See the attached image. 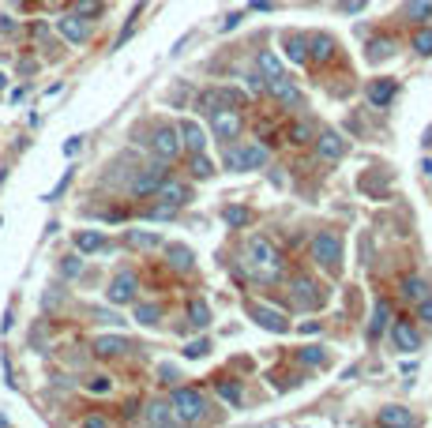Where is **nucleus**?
<instances>
[{
  "label": "nucleus",
  "mask_w": 432,
  "mask_h": 428,
  "mask_svg": "<svg viewBox=\"0 0 432 428\" xmlns=\"http://www.w3.org/2000/svg\"><path fill=\"white\" fill-rule=\"evenodd\" d=\"M244 267L259 282L282 278V256L275 252V245L267 237H248V245H244Z\"/></svg>",
  "instance_id": "obj_1"
},
{
  "label": "nucleus",
  "mask_w": 432,
  "mask_h": 428,
  "mask_svg": "<svg viewBox=\"0 0 432 428\" xmlns=\"http://www.w3.org/2000/svg\"><path fill=\"white\" fill-rule=\"evenodd\" d=\"M173 413H177V421L196 424V421H203V413H207V398H203L196 387H177L173 391Z\"/></svg>",
  "instance_id": "obj_2"
},
{
  "label": "nucleus",
  "mask_w": 432,
  "mask_h": 428,
  "mask_svg": "<svg viewBox=\"0 0 432 428\" xmlns=\"http://www.w3.org/2000/svg\"><path fill=\"white\" fill-rule=\"evenodd\" d=\"M150 150H155V158H162V162H173L181 155V131H177V124H158L155 128V136H150Z\"/></svg>",
  "instance_id": "obj_3"
},
{
  "label": "nucleus",
  "mask_w": 432,
  "mask_h": 428,
  "mask_svg": "<svg viewBox=\"0 0 432 428\" xmlns=\"http://www.w3.org/2000/svg\"><path fill=\"white\" fill-rule=\"evenodd\" d=\"M211 128H214V136H218L222 143H233L237 136H241L244 120H241V113H237L233 105H218L211 113Z\"/></svg>",
  "instance_id": "obj_4"
},
{
  "label": "nucleus",
  "mask_w": 432,
  "mask_h": 428,
  "mask_svg": "<svg viewBox=\"0 0 432 428\" xmlns=\"http://www.w3.org/2000/svg\"><path fill=\"white\" fill-rule=\"evenodd\" d=\"M312 256H316L323 267H339V259H342V237L339 233H331V229H323V233L312 237Z\"/></svg>",
  "instance_id": "obj_5"
},
{
  "label": "nucleus",
  "mask_w": 432,
  "mask_h": 428,
  "mask_svg": "<svg viewBox=\"0 0 432 428\" xmlns=\"http://www.w3.org/2000/svg\"><path fill=\"white\" fill-rule=\"evenodd\" d=\"M289 297H294L301 309H320V304H323V290H316V282L305 278V274H297V278L289 282Z\"/></svg>",
  "instance_id": "obj_6"
},
{
  "label": "nucleus",
  "mask_w": 432,
  "mask_h": 428,
  "mask_svg": "<svg viewBox=\"0 0 432 428\" xmlns=\"http://www.w3.org/2000/svg\"><path fill=\"white\" fill-rule=\"evenodd\" d=\"M57 30H60V38L64 41H72V46H83L86 38H91V19H83V15H60L57 19Z\"/></svg>",
  "instance_id": "obj_7"
},
{
  "label": "nucleus",
  "mask_w": 432,
  "mask_h": 428,
  "mask_svg": "<svg viewBox=\"0 0 432 428\" xmlns=\"http://www.w3.org/2000/svg\"><path fill=\"white\" fill-rule=\"evenodd\" d=\"M136 290H139V278H136L132 271H121V274L110 282L105 297H110L113 304H132V301H136Z\"/></svg>",
  "instance_id": "obj_8"
},
{
  "label": "nucleus",
  "mask_w": 432,
  "mask_h": 428,
  "mask_svg": "<svg viewBox=\"0 0 432 428\" xmlns=\"http://www.w3.org/2000/svg\"><path fill=\"white\" fill-rule=\"evenodd\" d=\"M166 181V162H155V166H147V169H139L136 177H132V195H150L158 188V184Z\"/></svg>",
  "instance_id": "obj_9"
},
{
  "label": "nucleus",
  "mask_w": 432,
  "mask_h": 428,
  "mask_svg": "<svg viewBox=\"0 0 432 428\" xmlns=\"http://www.w3.org/2000/svg\"><path fill=\"white\" fill-rule=\"evenodd\" d=\"M316 155H320L323 162H339V158L346 155V139L339 136V131H331V128L316 131Z\"/></svg>",
  "instance_id": "obj_10"
},
{
  "label": "nucleus",
  "mask_w": 432,
  "mask_h": 428,
  "mask_svg": "<svg viewBox=\"0 0 432 428\" xmlns=\"http://www.w3.org/2000/svg\"><path fill=\"white\" fill-rule=\"evenodd\" d=\"M248 312H252V320L263 327V331H271V335H286V331H289V320H286V316L278 312V309H267V304H252Z\"/></svg>",
  "instance_id": "obj_11"
},
{
  "label": "nucleus",
  "mask_w": 432,
  "mask_h": 428,
  "mask_svg": "<svg viewBox=\"0 0 432 428\" xmlns=\"http://www.w3.org/2000/svg\"><path fill=\"white\" fill-rule=\"evenodd\" d=\"M155 192H158V200H162V203H173V207H185V203L192 200V188H188V184H181V181H169V177L162 181Z\"/></svg>",
  "instance_id": "obj_12"
},
{
  "label": "nucleus",
  "mask_w": 432,
  "mask_h": 428,
  "mask_svg": "<svg viewBox=\"0 0 432 428\" xmlns=\"http://www.w3.org/2000/svg\"><path fill=\"white\" fill-rule=\"evenodd\" d=\"M369 105H376V109H384V105H391L395 102V94H398V83L395 79H376V83H369Z\"/></svg>",
  "instance_id": "obj_13"
},
{
  "label": "nucleus",
  "mask_w": 432,
  "mask_h": 428,
  "mask_svg": "<svg viewBox=\"0 0 432 428\" xmlns=\"http://www.w3.org/2000/svg\"><path fill=\"white\" fill-rule=\"evenodd\" d=\"M267 91H271L282 105H305V98H301V91L294 83L286 79V75H278V79H267Z\"/></svg>",
  "instance_id": "obj_14"
},
{
  "label": "nucleus",
  "mask_w": 432,
  "mask_h": 428,
  "mask_svg": "<svg viewBox=\"0 0 432 428\" xmlns=\"http://www.w3.org/2000/svg\"><path fill=\"white\" fill-rule=\"evenodd\" d=\"M177 131H181V147H188V150H203V147H207V131H203L196 120H181Z\"/></svg>",
  "instance_id": "obj_15"
},
{
  "label": "nucleus",
  "mask_w": 432,
  "mask_h": 428,
  "mask_svg": "<svg viewBox=\"0 0 432 428\" xmlns=\"http://www.w3.org/2000/svg\"><path fill=\"white\" fill-rule=\"evenodd\" d=\"M124 349H132V342H128L124 335H102V338H94V354H98V357H121Z\"/></svg>",
  "instance_id": "obj_16"
},
{
  "label": "nucleus",
  "mask_w": 432,
  "mask_h": 428,
  "mask_svg": "<svg viewBox=\"0 0 432 428\" xmlns=\"http://www.w3.org/2000/svg\"><path fill=\"white\" fill-rule=\"evenodd\" d=\"M308 60L331 64V60H334V38H331V34H312V38H308Z\"/></svg>",
  "instance_id": "obj_17"
},
{
  "label": "nucleus",
  "mask_w": 432,
  "mask_h": 428,
  "mask_svg": "<svg viewBox=\"0 0 432 428\" xmlns=\"http://www.w3.org/2000/svg\"><path fill=\"white\" fill-rule=\"evenodd\" d=\"M166 259H169V267L181 271V274H188L192 267H196V256H192L188 245H166Z\"/></svg>",
  "instance_id": "obj_18"
},
{
  "label": "nucleus",
  "mask_w": 432,
  "mask_h": 428,
  "mask_svg": "<svg viewBox=\"0 0 432 428\" xmlns=\"http://www.w3.org/2000/svg\"><path fill=\"white\" fill-rule=\"evenodd\" d=\"M233 91H203V94H196V109L199 113H214L218 105H233Z\"/></svg>",
  "instance_id": "obj_19"
},
{
  "label": "nucleus",
  "mask_w": 432,
  "mask_h": 428,
  "mask_svg": "<svg viewBox=\"0 0 432 428\" xmlns=\"http://www.w3.org/2000/svg\"><path fill=\"white\" fill-rule=\"evenodd\" d=\"M282 49H286L289 64H305L308 60V38L305 34H286L282 38Z\"/></svg>",
  "instance_id": "obj_20"
},
{
  "label": "nucleus",
  "mask_w": 432,
  "mask_h": 428,
  "mask_svg": "<svg viewBox=\"0 0 432 428\" xmlns=\"http://www.w3.org/2000/svg\"><path fill=\"white\" fill-rule=\"evenodd\" d=\"M143 417H147V424H162V428H166V424H177V413H173V402H150Z\"/></svg>",
  "instance_id": "obj_21"
},
{
  "label": "nucleus",
  "mask_w": 432,
  "mask_h": 428,
  "mask_svg": "<svg viewBox=\"0 0 432 428\" xmlns=\"http://www.w3.org/2000/svg\"><path fill=\"white\" fill-rule=\"evenodd\" d=\"M380 424H395V428H410V424H417V417L402 410V406H384L380 410Z\"/></svg>",
  "instance_id": "obj_22"
},
{
  "label": "nucleus",
  "mask_w": 432,
  "mask_h": 428,
  "mask_svg": "<svg viewBox=\"0 0 432 428\" xmlns=\"http://www.w3.org/2000/svg\"><path fill=\"white\" fill-rule=\"evenodd\" d=\"M214 391H218V398L230 402L233 410H241V406H244V391H241V383H237V380H218V383H214Z\"/></svg>",
  "instance_id": "obj_23"
},
{
  "label": "nucleus",
  "mask_w": 432,
  "mask_h": 428,
  "mask_svg": "<svg viewBox=\"0 0 432 428\" xmlns=\"http://www.w3.org/2000/svg\"><path fill=\"white\" fill-rule=\"evenodd\" d=\"M124 240H128V245H132V248H143V252H150V248H162V245H166V240H162L158 233H147V229H128V233H124Z\"/></svg>",
  "instance_id": "obj_24"
},
{
  "label": "nucleus",
  "mask_w": 432,
  "mask_h": 428,
  "mask_svg": "<svg viewBox=\"0 0 432 428\" xmlns=\"http://www.w3.org/2000/svg\"><path fill=\"white\" fill-rule=\"evenodd\" d=\"M222 218H225V226H230V229H248V226L256 222V214L248 211V207H237V203H233V207H225Z\"/></svg>",
  "instance_id": "obj_25"
},
{
  "label": "nucleus",
  "mask_w": 432,
  "mask_h": 428,
  "mask_svg": "<svg viewBox=\"0 0 432 428\" xmlns=\"http://www.w3.org/2000/svg\"><path fill=\"white\" fill-rule=\"evenodd\" d=\"M395 346H398V349H417V346H421V335H417L406 320H398V323H395Z\"/></svg>",
  "instance_id": "obj_26"
},
{
  "label": "nucleus",
  "mask_w": 432,
  "mask_h": 428,
  "mask_svg": "<svg viewBox=\"0 0 432 428\" xmlns=\"http://www.w3.org/2000/svg\"><path fill=\"white\" fill-rule=\"evenodd\" d=\"M75 248L98 252V248H105V233H98V229H79V233H75Z\"/></svg>",
  "instance_id": "obj_27"
},
{
  "label": "nucleus",
  "mask_w": 432,
  "mask_h": 428,
  "mask_svg": "<svg viewBox=\"0 0 432 428\" xmlns=\"http://www.w3.org/2000/svg\"><path fill=\"white\" fill-rule=\"evenodd\" d=\"M387 320H391V304L380 301V304H376V312H372V323H369V342H376V338L384 335Z\"/></svg>",
  "instance_id": "obj_28"
},
{
  "label": "nucleus",
  "mask_w": 432,
  "mask_h": 428,
  "mask_svg": "<svg viewBox=\"0 0 432 428\" xmlns=\"http://www.w3.org/2000/svg\"><path fill=\"white\" fill-rule=\"evenodd\" d=\"M241 162H244V173H248V169H263V166H267V147H259V143H252V147H241Z\"/></svg>",
  "instance_id": "obj_29"
},
{
  "label": "nucleus",
  "mask_w": 432,
  "mask_h": 428,
  "mask_svg": "<svg viewBox=\"0 0 432 428\" xmlns=\"http://www.w3.org/2000/svg\"><path fill=\"white\" fill-rule=\"evenodd\" d=\"M188 327H196V331L211 327V309H207L203 301H192V304H188Z\"/></svg>",
  "instance_id": "obj_30"
},
{
  "label": "nucleus",
  "mask_w": 432,
  "mask_h": 428,
  "mask_svg": "<svg viewBox=\"0 0 432 428\" xmlns=\"http://www.w3.org/2000/svg\"><path fill=\"white\" fill-rule=\"evenodd\" d=\"M256 68L263 72V79H278V75H282V64H278L275 53H259V57H256Z\"/></svg>",
  "instance_id": "obj_31"
},
{
  "label": "nucleus",
  "mask_w": 432,
  "mask_h": 428,
  "mask_svg": "<svg viewBox=\"0 0 432 428\" xmlns=\"http://www.w3.org/2000/svg\"><path fill=\"white\" fill-rule=\"evenodd\" d=\"M406 19H414V23L432 19V0H406Z\"/></svg>",
  "instance_id": "obj_32"
},
{
  "label": "nucleus",
  "mask_w": 432,
  "mask_h": 428,
  "mask_svg": "<svg viewBox=\"0 0 432 428\" xmlns=\"http://www.w3.org/2000/svg\"><path fill=\"white\" fill-rule=\"evenodd\" d=\"M402 297L417 304L421 297H428V282H425V278H406V282H402Z\"/></svg>",
  "instance_id": "obj_33"
},
{
  "label": "nucleus",
  "mask_w": 432,
  "mask_h": 428,
  "mask_svg": "<svg viewBox=\"0 0 432 428\" xmlns=\"http://www.w3.org/2000/svg\"><path fill=\"white\" fill-rule=\"evenodd\" d=\"M410 46H414L417 57H432V30H428V27H421L417 34H414V41H410Z\"/></svg>",
  "instance_id": "obj_34"
},
{
  "label": "nucleus",
  "mask_w": 432,
  "mask_h": 428,
  "mask_svg": "<svg viewBox=\"0 0 432 428\" xmlns=\"http://www.w3.org/2000/svg\"><path fill=\"white\" fill-rule=\"evenodd\" d=\"M192 177H211V173H214V166H211V158L207 155H203V150H192Z\"/></svg>",
  "instance_id": "obj_35"
},
{
  "label": "nucleus",
  "mask_w": 432,
  "mask_h": 428,
  "mask_svg": "<svg viewBox=\"0 0 432 428\" xmlns=\"http://www.w3.org/2000/svg\"><path fill=\"white\" fill-rule=\"evenodd\" d=\"M297 361H301V365H312V368H323V365H327V354H323V349L320 346H305V349H301V354H297Z\"/></svg>",
  "instance_id": "obj_36"
},
{
  "label": "nucleus",
  "mask_w": 432,
  "mask_h": 428,
  "mask_svg": "<svg viewBox=\"0 0 432 428\" xmlns=\"http://www.w3.org/2000/svg\"><path fill=\"white\" fill-rule=\"evenodd\" d=\"M136 320L143 327H155L162 320V309H158V304H136Z\"/></svg>",
  "instance_id": "obj_37"
},
{
  "label": "nucleus",
  "mask_w": 432,
  "mask_h": 428,
  "mask_svg": "<svg viewBox=\"0 0 432 428\" xmlns=\"http://www.w3.org/2000/svg\"><path fill=\"white\" fill-rule=\"evenodd\" d=\"M289 139H294V143H308V139H316V128H312V120H297V124L289 128Z\"/></svg>",
  "instance_id": "obj_38"
},
{
  "label": "nucleus",
  "mask_w": 432,
  "mask_h": 428,
  "mask_svg": "<svg viewBox=\"0 0 432 428\" xmlns=\"http://www.w3.org/2000/svg\"><path fill=\"white\" fill-rule=\"evenodd\" d=\"M75 15L98 19V15H102V0H75Z\"/></svg>",
  "instance_id": "obj_39"
},
{
  "label": "nucleus",
  "mask_w": 432,
  "mask_h": 428,
  "mask_svg": "<svg viewBox=\"0 0 432 428\" xmlns=\"http://www.w3.org/2000/svg\"><path fill=\"white\" fill-rule=\"evenodd\" d=\"M222 162H225V169H233V173H244L241 147H230V143H225V155H222Z\"/></svg>",
  "instance_id": "obj_40"
},
{
  "label": "nucleus",
  "mask_w": 432,
  "mask_h": 428,
  "mask_svg": "<svg viewBox=\"0 0 432 428\" xmlns=\"http://www.w3.org/2000/svg\"><path fill=\"white\" fill-rule=\"evenodd\" d=\"M391 53H395V46H391V41H372V46H369V60H387V57H391Z\"/></svg>",
  "instance_id": "obj_41"
},
{
  "label": "nucleus",
  "mask_w": 432,
  "mask_h": 428,
  "mask_svg": "<svg viewBox=\"0 0 432 428\" xmlns=\"http://www.w3.org/2000/svg\"><path fill=\"white\" fill-rule=\"evenodd\" d=\"M207 354H211V342H207V338H196V342H188V346H185V357H188V361L207 357Z\"/></svg>",
  "instance_id": "obj_42"
},
{
  "label": "nucleus",
  "mask_w": 432,
  "mask_h": 428,
  "mask_svg": "<svg viewBox=\"0 0 432 428\" xmlns=\"http://www.w3.org/2000/svg\"><path fill=\"white\" fill-rule=\"evenodd\" d=\"M173 214H177V207H173V203H158V207H150V211H147V218H155V222H166V218H173Z\"/></svg>",
  "instance_id": "obj_43"
},
{
  "label": "nucleus",
  "mask_w": 432,
  "mask_h": 428,
  "mask_svg": "<svg viewBox=\"0 0 432 428\" xmlns=\"http://www.w3.org/2000/svg\"><path fill=\"white\" fill-rule=\"evenodd\" d=\"M79 271H83V259H79V256H68V259L60 263V274H64V278H75Z\"/></svg>",
  "instance_id": "obj_44"
},
{
  "label": "nucleus",
  "mask_w": 432,
  "mask_h": 428,
  "mask_svg": "<svg viewBox=\"0 0 432 428\" xmlns=\"http://www.w3.org/2000/svg\"><path fill=\"white\" fill-rule=\"evenodd\" d=\"M417 316H421V323H432V293L417 301Z\"/></svg>",
  "instance_id": "obj_45"
},
{
  "label": "nucleus",
  "mask_w": 432,
  "mask_h": 428,
  "mask_svg": "<svg viewBox=\"0 0 432 428\" xmlns=\"http://www.w3.org/2000/svg\"><path fill=\"white\" fill-rule=\"evenodd\" d=\"M86 391H94V394H105V391H110V380H105V376H94L91 383H86Z\"/></svg>",
  "instance_id": "obj_46"
},
{
  "label": "nucleus",
  "mask_w": 432,
  "mask_h": 428,
  "mask_svg": "<svg viewBox=\"0 0 432 428\" xmlns=\"http://www.w3.org/2000/svg\"><path fill=\"white\" fill-rule=\"evenodd\" d=\"M68 184H72V169H68V173H64V177H60V184H57V188H53V192H49V195H46V200H49V203H53V200H57V195H60V192H64V188H68Z\"/></svg>",
  "instance_id": "obj_47"
},
{
  "label": "nucleus",
  "mask_w": 432,
  "mask_h": 428,
  "mask_svg": "<svg viewBox=\"0 0 432 428\" xmlns=\"http://www.w3.org/2000/svg\"><path fill=\"white\" fill-rule=\"evenodd\" d=\"M79 147H83V139H79V136H72L68 143H64V155H68V158H72V155H79Z\"/></svg>",
  "instance_id": "obj_48"
},
{
  "label": "nucleus",
  "mask_w": 432,
  "mask_h": 428,
  "mask_svg": "<svg viewBox=\"0 0 432 428\" xmlns=\"http://www.w3.org/2000/svg\"><path fill=\"white\" fill-rule=\"evenodd\" d=\"M369 0H342V12H361Z\"/></svg>",
  "instance_id": "obj_49"
},
{
  "label": "nucleus",
  "mask_w": 432,
  "mask_h": 428,
  "mask_svg": "<svg viewBox=\"0 0 432 428\" xmlns=\"http://www.w3.org/2000/svg\"><path fill=\"white\" fill-rule=\"evenodd\" d=\"M241 19H244L241 12H230V15H225V23H222V30H233L237 23H241Z\"/></svg>",
  "instance_id": "obj_50"
},
{
  "label": "nucleus",
  "mask_w": 432,
  "mask_h": 428,
  "mask_svg": "<svg viewBox=\"0 0 432 428\" xmlns=\"http://www.w3.org/2000/svg\"><path fill=\"white\" fill-rule=\"evenodd\" d=\"M301 335H320V323L316 320H305V323H301Z\"/></svg>",
  "instance_id": "obj_51"
},
{
  "label": "nucleus",
  "mask_w": 432,
  "mask_h": 428,
  "mask_svg": "<svg viewBox=\"0 0 432 428\" xmlns=\"http://www.w3.org/2000/svg\"><path fill=\"white\" fill-rule=\"evenodd\" d=\"M173 380H177V368H173V365H162V383H173Z\"/></svg>",
  "instance_id": "obj_52"
},
{
  "label": "nucleus",
  "mask_w": 432,
  "mask_h": 428,
  "mask_svg": "<svg viewBox=\"0 0 432 428\" xmlns=\"http://www.w3.org/2000/svg\"><path fill=\"white\" fill-rule=\"evenodd\" d=\"M0 30H4V34H12V30H15V23H12V19H8V15H0Z\"/></svg>",
  "instance_id": "obj_53"
},
{
  "label": "nucleus",
  "mask_w": 432,
  "mask_h": 428,
  "mask_svg": "<svg viewBox=\"0 0 432 428\" xmlns=\"http://www.w3.org/2000/svg\"><path fill=\"white\" fill-rule=\"evenodd\" d=\"M252 8H263L267 12V8H275V0H252Z\"/></svg>",
  "instance_id": "obj_54"
},
{
  "label": "nucleus",
  "mask_w": 432,
  "mask_h": 428,
  "mask_svg": "<svg viewBox=\"0 0 432 428\" xmlns=\"http://www.w3.org/2000/svg\"><path fill=\"white\" fill-rule=\"evenodd\" d=\"M4 83H8V79H4V75H0V91H4Z\"/></svg>",
  "instance_id": "obj_55"
},
{
  "label": "nucleus",
  "mask_w": 432,
  "mask_h": 428,
  "mask_svg": "<svg viewBox=\"0 0 432 428\" xmlns=\"http://www.w3.org/2000/svg\"><path fill=\"white\" fill-rule=\"evenodd\" d=\"M0 424H8V417H0Z\"/></svg>",
  "instance_id": "obj_56"
},
{
  "label": "nucleus",
  "mask_w": 432,
  "mask_h": 428,
  "mask_svg": "<svg viewBox=\"0 0 432 428\" xmlns=\"http://www.w3.org/2000/svg\"><path fill=\"white\" fill-rule=\"evenodd\" d=\"M53 4H60V0H53Z\"/></svg>",
  "instance_id": "obj_57"
}]
</instances>
